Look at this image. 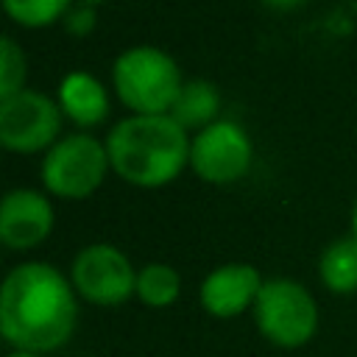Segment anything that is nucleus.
I'll use <instances>...</instances> for the list:
<instances>
[{
	"label": "nucleus",
	"instance_id": "nucleus-1",
	"mask_svg": "<svg viewBox=\"0 0 357 357\" xmlns=\"http://www.w3.org/2000/svg\"><path fill=\"white\" fill-rule=\"evenodd\" d=\"M78 321L70 282L45 262L17 265L0 290V332L17 351H56Z\"/></svg>",
	"mask_w": 357,
	"mask_h": 357
},
{
	"label": "nucleus",
	"instance_id": "nucleus-2",
	"mask_svg": "<svg viewBox=\"0 0 357 357\" xmlns=\"http://www.w3.org/2000/svg\"><path fill=\"white\" fill-rule=\"evenodd\" d=\"M106 153L128 184L162 187L190 162V142L170 114H131L106 137Z\"/></svg>",
	"mask_w": 357,
	"mask_h": 357
},
{
	"label": "nucleus",
	"instance_id": "nucleus-3",
	"mask_svg": "<svg viewBox=\"0 0 357 357\" xmlns=\"http://www.w3.org/2000/svg\"><path fill=\"white\" fill-rule=\"evenodd\" d=\"M112 81L120 100L137 114H170L184 86L176 61L151 45H137L120 53L112 67Z\"/></svg>",
	"mask_w": 357,
	"mask_h": 357
},
{
	"label": "nucleus",
	"instance_id": "nucleus-4",
	"mask_svg": "<svg viewBox=\"0 0 357 357\" xmlns=\"http://www.w3.org/2000/svg\"><path fill=\"white\" fill-rule=\"evenodd\" d=\"M259 335L279 349H298L318 329V307L310 290L293 279H268L254 301Z\"/></svg>",
	"mask_w": 357,
	"mask_h": 357
},
{
	"label": "nucleus",
	"instance_id": "nucleus-5",
	"mask_svg": "<svg viewBox=\"0 0 357 357\" xmlns=\"http://www.w3.org/2000/svg\"><path fill=\"white\" fill-rule=\"evenodd\" d=\"M109 153L89 134H70L59 139L42 159V181L53 195L86 198L106 176Z\"/></svg>",
	"mask_w": 357,
	"mask_h": 357
},
{
	"label": "nucleus",
	"instance_id": "nucleus-6",
	"mask_svg": "<svg viewBox=\"0 0 357 357\" xmlns=\"http://www.w3.org/2000/svg\"><path fill=\"white\" fill-rule=\"evenodd\" d=\"M73 284L98 307H120L137 293V273L120 248L95 243L73 259Z\"/></svg>",
	"mask_w": 357,
	"mask_h": 357
},
{
	"label": "nucleus",
	"instance_id": "nucleus-7",
	"mask_svg": "<svg viewBox=\"0 0 357 357\" xmlns=\"http://www.w3.org/2000/svg\"><path fill=\"white\" fill-rule=\"evenodd\" d=\"M61 128V106L42 92L22 89L0 100V142L8 151L33 153L56 139Z\"/></svg>",
	"mask_w": 357,
	"mask_h": 357
},
{
	"label": "nucleus",
	"instance_id": "nucleus-8",
	"mask_svg": "<svg viewBox=\"0 0 357 357\" xmlns=\"http://www.w3.org/2000/svg\"><path fill=\"white\" fill-rule=\"evenodd\" d=\"M190 165L212 184L237 181L251 165V139L237 123L215 120L190 142Z\"/></svg>",
	"mask_w": 357,
	"mask_h": 357
},
{
	"label": "nucleus",
	"instance_id": "nucleus-9",
	"mask_svg": "<svg viewBox=\"0 0 357 357\" xmlns=\"http://www.w3.org/2000/svg\"><path fill=\"white\" fill-rule=\"evenodd\" d=\"M53 229V206L36 190H11L0 204V240L8 248H33Z\"/></svg>",
	"mask_w": 357,
	"mask_h": 357
},
{
	"label": "nucleus",
	"instance_id": "nucleus-10",
	"mask_svg": "<svg viewBox=\"0 0 357 357\" xmlns=\"http://www.w3.org/2000/svg\"><path fill=\"white\" fill-rule=\"evenodd\" d=\"M262 284L265 282L254 265H220L201 282V307L215 318H234L254 307Z\"/></svg>",
	"mask_w": 357,
	"mask_h": 357
},
{
	"label": "nucleus",
	"instance_id": "nucleus-11",
	"mask_svg": "<svg viewBox=\"0 0 357 357\" xmlns=\"http://www.w3.org/2000/svg\"><path fill=\"white\" fill-rule=\"evenodd\" d=\"M59 106L78 126H95L109 112V95L89 73H70L59 84Z\"/></svg>",
	"mask_w": 357,
	"mask_h": 357
},
{
	"label": "nucleus",
	"instance_id": "nucleus-12",
	"mask_svg": "<svg viewBox=\"0 0 357 357\" xmlns=\"http://www.w3.org/2000/svg\"><path fill=\"white\" fill-rule=\"evenodd\" d=\"M220 95L209 81H187L170 109V117L181 128H198L212 126V117L218 114Z\"/></svg>",
	"mask_w": 357,
	"mask_h": 357
},
{
	"label": "nucleus",
	"instance_id": "nucleus-13",
	"mask_svg": "<svg viewBox=\"0 0 357 357\" xmlns=\"http://www.w3.org/2000/svg\"><path fill=\"white\" fill-rule=\"evenodd\" d=\"M321 282L332 293H354L357 290V240L343 237L324 248L321 254Z\"/></svg>",
	"mask_w": 357,
	"mask_h": 357
},
{
	"label": "nucleus",
	"instance_id": "nucleus-14",
	"mask_svg": "<svg viewBox=\"0 0 357 357\" xmlns=\"http://www.w3.org/2000/svg\"><path fill=\"white\" fill-rule=\"evenodd\" d=\"M178 271L165 262H151L137 273V296L148 307H170L178 298Z\"/></svg>",
	"mask_w": 357,
	"mask_h": 357
},
{
	"label": "nucleus",
	"instance_id": "nucleus-15",
	"mask_svg": "<svg viewBox=\"0 0 357 357\" xmlns=\"http://www.w3.org/2000/svg\"><path fill=\"white\" fill-rule=\"evenodd\" d=\"M70 0H3V8L11 20H17L25 28H39L56 22L61 14H67Z\"/></svg>",
	"mask_w": 357,
	"mask_h": 357
},
{
	"label": "nucleus",
	"instance_id": "nucleus-16",
	"mask_svg": "<svg viewBox=\"0 0 357 357\" xmlns=\"http://www.w3.org/2000/svg\"><path fill=\"white\" fill-rule=\"evenodd\" d=\"M0 100L22 92V81H25V56L17 47V42L11 36H3L0 42Z\"/></svg>",
	"mask_w": 357,
	"mask_h": 357
},
{
	"label": "nucleus",
	"instance_id": "nucleus-17",
	"mask_svg": "<svg viewBox=\"0 0 357 357\" xmlns=\"http://www.w3.org/2000/svg\"><path fill=\"white\" fill-rule=\"evenodd\" d=\"M64 25H67L70 33H86V31H92V25H95V11H92V6L81 3V6L70 8Z\"/></svg>",
	"mask_w": 357,
	"mask_h": 357
},
{
	"label": "nucleus",
	"instance_id": "nucleus-18",
	"mask_svg": "<svg viewBox=\"0 0 357 357\" xmlns=\"http://www.w3.org/2000/svg\"><path fill=\"white\" fill-rule=\"evenodd\" d=\"M268 6H273V8H290V6H296L298 0H265Z\"/></svg>",
	"mask_w": 357,
	"mask_h": 357
},
{
	"label": "nucleus",
	"instance_id": "nucleus-19",
	"mask_svg": "<svg viewBox=\"0 0 357 357\" xmlns=\"http://www.w3.org/2000/svg\"><path fill=\"white\" fill-rule=\"evenodd\" d=\"M351 237L357 240V204H354V212H351Z\"/></svg>",
	"mask_w": 357,
	"mask_h": 357
},
{
	"label": "nucleus",
	"instance_id": "nucleus-20",
	"mask_svg": "<svg viewBox=\"0 0 357 357\" xmlns=\"http://www.w3.org/2000/svg\"><path fill=\"white\" fill-rule=\"evenodd\" d=\"M8 357H42V354H36V351H11Z\"/></svg>",
	"mask_w": 357,
	"mask_h": 357
},
{
	"label": "nucleus",
	"instance_id": "nucleus-21",
	"mask_svg": "<svg viewBox=\"0 0 357 357\" xmlns=\"http://www.w3.org/2000/svg\"><path fill=\"white\" fill-rule=\"evenodd\" d=\"M78 3H86V6H95V3H103V0H78Z\"/></svg>",
	"mask_w": 357,
	"mask_h": 357
}]
</instances>
